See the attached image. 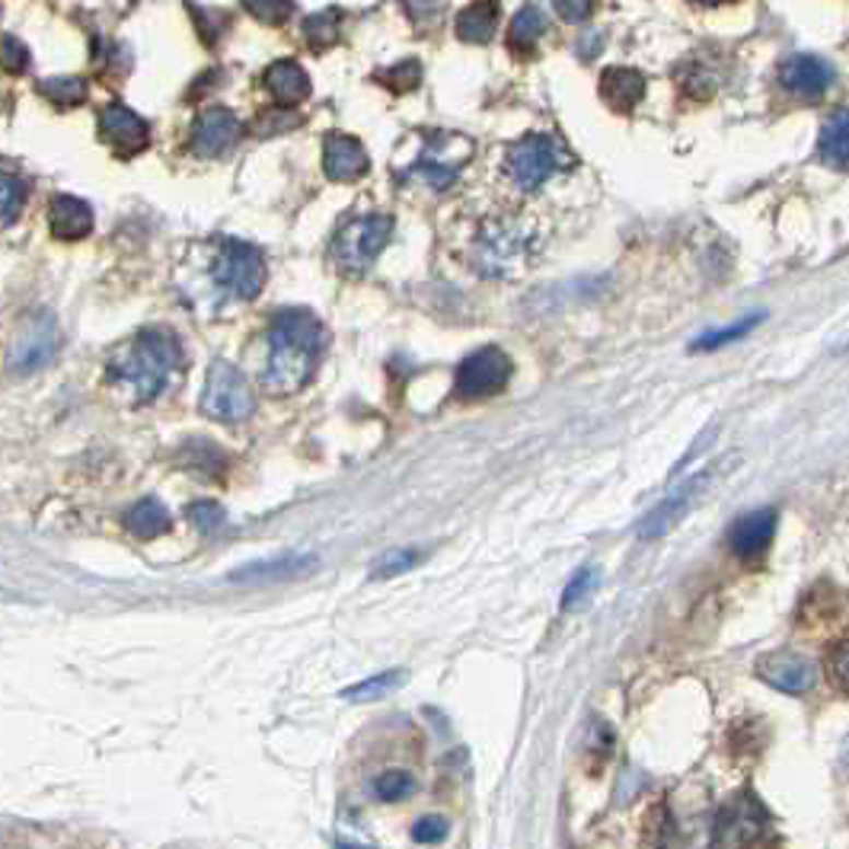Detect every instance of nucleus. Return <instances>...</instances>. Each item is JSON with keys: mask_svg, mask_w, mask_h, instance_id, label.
<instances>
[{"mask_svg": "<svg viewBox=\"0 0 849 849\" xmlns=\"http://www.w3.org/2000/svg\"><path fill=\"white\" fill-rule=\"evenodd\" d=\"M760 677L782 694H809L817 684V664L795 652H776L760 661Z\"/></svg>", "mask_w": 849, "mask_h": 849, "instance_id": "obj_16", "label": "nucleus"}, {"mask_svg": "<svg viewBox=\"0 0 849 849\" xmlns=\"http://www.w3.org/2000/svg\"><path fill=\"white\" fill-rule=\"evenodd\" d=\"M20 371H33L51 358V316H42L39 326L26 329V342L13 354Z\"/></svg>", "mask_w": 849, "mask_h": 849, "instance_id": "obj_26", "label": "nucleus"}, {"mask_svg": "<svg viewBox=\"0 0 849 849\" xmlns=\"http://www.w3.org/2000/svg\"><path fill=\"white\" fill-rule=\"evenodd\" d=\"M412 789H416V779L406 770H386L374 782V792L381 799H386V802H399V799L412 795Z\"/></svg>", "mask_w": 849, "mask_h": 849, "instance_id": "obj_35", "label": "nucleus"}, {"mask_svg": "<svg viewBox=\"0 0 849 849\" xmlns=\"http://www.w3.org/2000/svg\"><path fill=\"white\" fill-rule=\"evenodd\" d=\"M844 757H847V764H849V741H847V751H844Z\"/></svg>", "mask_w": 849, "mask_h": 849, "instance_id": "obj_42", "label": "nucleus"}, {"mask_svg": "<svg viewBox=\"0 0 849 849\" xmlns=\"http://www.w3.org/2000/svg\"><path fill=\"white\" fill-rule=\"evenodd\" d=\"M764 830H767V811L751 795H737L732 805L719 811V837L734 847L754 844Z\"/></svg>", "mask_w": 849, "mask_h": 849, "instance_id": "obj_18", "label": "nucleus"}, {"mask_svg": "<svg viewBox=\"0 0 849 849\" xmlns=\"http://www.w3.org/2000/svg\"><path fill=\"white\" fill-rule=\"evenodd\" d=\"M511 381V358L504 354L502 348L486 346L473 354H466L464 361L457 364L454 374V389L461 399H486L502 393Z\"/></svg>", "mask_w": 849, "mask_h": 849, "instance_id": "obj_9", "label": "nucleus"}, {"mask_svg": "<svg viewBox=\"0 0 849 849\" xmlns=\"http://www.w3.org/2000/svg\"><path fill=\"white\" fill-rule=\"evenodd\" d=\"M179 368H183L179 336L163 326H151L113 351L106 364V381L118 386L128 403L148 406L166 393V386L176 381Z\"/></svg>", "mask_w": 849, "mask_h": 849, "instance_id": "obj_2", "label": "nucleus"}, {"mask_svg": "<svg viewBox=\"0 0 849 849\" xmlns=\"http://www.w3.org/2000/svg\"><path fill=\"white\" fill-rule=\"evenodd\" d=\"M559 16H566L569 23H584V16L591 13V3H556Z\"/></svg>", "mask_w": 849, "mask_h": 849, "instance_id": "obj_41", "label": "nucleus"}, {"mask_svg": "<svg viewBox=\"0 0 849 849\" xmlns=\"http://www.w3.org/2000/svg\"><path fill=\"white\" fill-rule=\"evenodd\" d=\"M499 3H466L464 10L457 13V23H454V33L457 39L469 42V45H482L496 36L499 30Z\"/></svg>", "mask_w": 849, "mask_h": 849, "instance_id": "obj_23", "label": "nucleus"}, {"mask_svg": "<svg viewBox=\"0 0 849 849\" xmlns=\"http://www.w3.org/2000/svg\"><path fill=\"white\" fill-rule=\"evenodd\" d=\"M304 39L316 51L336 45L339 42V10H323V13L304 20Z\"/></svg>", "mask_w": 849, "mask_h": 849, "instance_id": "obj_29", "label": "nucleus"}, {"mask_svg": "<svg viewBox=\"0 0 849 849\" xmlns=\"http://www.w3.org/2000/svg\"><path fill=\"white\" fill-rule=\"evenodd\" d=\"M403 681H406V674H403L399 667H393V671L374 674V677H368V681H361V684L342 690V699H351V702H374V699H384V696H389L393 690H399Z\"/></svg>", "mask_w": 849, "mask_h": 849, "instance_id": "obj_28", "label": "nucleus"}, {"mask_svg": "<svg viewBox=\"0 0 849 849\" xmlns=\"http://www.w3.org/2000/svg\"><path fill=\"white\" fill-rule=\"evenodd\" d=\"M326 351V326L307 307H284L266 333V364L259 381L269 393H298L313 377Z\"/></svg>", "mask_w": 849, "mask_h": 849, "instance_id": "obj_1", "label": "nucleus"}, {"mask_svg": "<svg viewBox=\"0 0 849 849\" xmlns=\"http://www.w3.org/2000/svg\"><path fill=\"white\" fill-rule=\"evenodd\" d=\"M48 228L65 243L83 240L93 231V208L78 195H55L48 205Z\"/></svg>", "mask_w": 849, "mask_h": 849, "instance_id": "obj_19", "label": "nucleus"}, {"mask_svg": "<svg viewBox=\"0 0 849 849\" xmlns=\"http://www.w3.org/2000/svg\"><path fill=\"white\" fill-rule=\"evenodd\" d=\"M319 559L316 556H278V559H263V562H249L233 569L228 581L233 584H281V581L304 579L310 572H316Z\"/></svg>", "mask_w": 849, "mask_h": 849, "instance_id": "obj_17", "label": "nucleus"}, {"mask_svg": "<svg viewBox=\"0 0 849 849\" xmlns=\"http://www.w3.org/2000/svg\"><path fill=\"white\" fill-rule=\"evenodd\" d=\"M266 90L278 106H298L310 96L307 71L294 58H281L266 71Z\"/></svg>", "mask_w": 849, "mask_h": 849, "instance_id": "obj_21", "label": "nucleus"}, {"mask_svg": "<svg viewBox=\"0 0 849 849\" xmlns=\"http://www.w3.org/2000/svg\"><path fill=\"white\" fill-rule=\"evenodd\" d=\"M601 96L614 113H632L646 96V78L632 68H607L601 74Z\"/></svg>", "mask_w": 849, "mask_h": 849, "instance_id": "obj_20", "label": "nucleus"}, {"mask_svg": "<svg viewBox=\"0 0 849 849\" xmlns=\"http://www.w3.org/2000/svg\"><path fill=\"white\" fill-rule=\"evenodd\" d=\"M776 78H779V86H782L789 96H799V100H817V96H824V93L830 90V83H834V68H830L824 58H817V55H805V51H799V55L782 58V65H779Z\"/></svg>", "mask_w": 849, "mask_h": 849, "instance_id": "obj_12", "label": "nucleus"}, {"mask_svg": "<svg viewBox=\"0 0 849 849\" xmlns=\"http://www.w3.org/2000/svg\"><path fill=\"white\" fill-rule=\"evenodd\" d=\"M409 144H416L406 163H396L393 173L396 179H419L431 193H444L457 183L464 166L476 154L473 138L461 131H444V128H419L409 135Z\"/></svg>", "mask_w": 849, "mask_h": 849, "instance_id": "obj_4", "label": "nucleus"}, {"mask_svg": "<svg viewBox=\"0 0 849 849\" xmlns=\"http://www.w3.org/2000/svg\"><path fill=\"white\" fill-rule=\"evenodd\" d=\"M377 83H384L389 93L403 96V93H412L419 83H422V65L419 61H399L386 71H377Z\"/></svg>", "mask_w": 849, "mask_h": 849, "instance_id": "obj_30", "label": "nucleus"}, {"mask_svg": "<svg viewBox=\"0 0 849 849\" xmlns=\"http://www.w3.org/2000/svg\"><path fill=\"white\" fill-rule=\"evenodd\" d=\"M543 246V231L527 211H496L476 236V263L492 278H514L531 269Z\"/></svg>", "mask_w": 849, "mask_h": 849, "instance_id": "obj_3", "label": "nucleus"}, {"mask_svg": "<svg viewBox=\"0 0 849 849\" xmlns=\"http://www.w3.org/2000/svg\"><path fill=\"white\" fill-rule=\"evenodd\" d=\"M323 170L336 183H354V179H361L371 170V156H368L364 144L358 138L333 131L323 141Z\"/></svg>", "mask_w": 849, "mask_h": 849, "instance_id": "obj_14", "label": "nucleus"}, {"mask_svg": "<svg viewBox=\"0 0 849 849\" xmlns=\"http://www.w3.org/2000/svg\"><path fill=\"white\" fill-rule=\"evenodd\" d=\"M243 135L240 118L224 106H211L195 118L193 135H189V151L195 156H224L236 148Z\"/></svg>", "mask_w": 849, "mask_h": 849, "instance_id": "obj_11", "label": "nucleus"}, {"mask_svg": "<svg viewBox=\"0 0 849 849\" xmlns=\"http://www.w3.org/2000/svg\"><path fill=\"white\" fill-rule=\"evenodd\" d=\"M39 93L45 100H51L55 106H80L90 93V83L86 78H78V74H58V78L39 80Z\"/></svg>", "mask_w": 849, "mask_h": 849, "instance_id": "obj_27", "label": "nucleus"}, {"mask_svg": "<svg viewBox=\"0 0 849 849\" xmlns=\"http://www.w3.org/2000/svg\"><path fill=\"white\" fill-rule=\"evenodd\" d=\"M186 514L195 524V531H201V534H214L228 524V511L214 502H193L186 508Z\"/></svg>", "mask_w": 849, "mask_h": 849, "instance_id": "obj_36", "label": "nucleus"}, {"mask_svg": "<svg viewBox=\"0 0 849 849\" xmlns=\"http://www.w3.org/2000/svg\"><path fill=\"white\" fill-rule=\"evenodd\" d=\"M0 193H3V224L10 228V224H16V218H20V211H23V205H26V183L23 179H16L13 173H3V179H0Z\"/></svg>", "mask_w": 849, "mask_h": 849, "instance_id": "obj_32", "label": "nucleus"}, {"mask_svg": "<svg viewBox=\"0 0 849 849\" xmlns=\"http://www.w3.org/2000/svg\"><path fill=\"white\" fill-rule=\"evenodd\" d=\"M0 61H3V71L7 74H23L30 68V48L16 36H3V48H0Z\"/></svg>", "mask_w": 849, "mask_h": 849, "instance_id": "obj_38", "label": "nucleus"}, {"mask_svg": "<svg viewBox=\"0 0 849 849\" xmlns=\"http://www.w3.org/2000/svg\"><path fill=\"white\" fill-rule=\"evenodd\" d=\"M764 319V313H751V316H744V319H737L732 326H725V329H709V333H702L699 339L694 342V351H709V348H722L734 342V339H741V336H747L757 323Z\"/></svg>", "mask_w": 849, "mask_h": 849, "instance_id": "obj_31", "label": "nucleus"}, {"mask_svg": "<svg viewBox=\"0 0 849 849\" xmlns=\"http://www.w3.org/2000/svg\"><path fill=\"white\" fill-rule=\"evenodd\" d=\"M246 10L253 13V16H259L263 23H284L291 13H294V3H275V0H253V3H246Z\"/></svg>", "mask_w": 849, "mask_h": 849, "instance_id": "obj_39", "label": "nucleus"}, {"mask_svg": "<svg viewBox=\"0 0 849 849\" xmlns=\"http://www.w3.org/2000/svg\"><path fill=\"white\" fill-rule=\"evenodd\" d=\"M817 160L830 170H849V109L824 118L817 135Z\"/></svg>", "mask_w": 849, "mask_h": 849, "instance_id": "obj_22", "label": "nucleus"}, {"mask_svg": "<svg viewBox=\"0 0 849 849\" xmlns=\"http://www.w3.org/2000/svg\"><path fill=\"white\" fill-rule=\"evenodd\" d=\"M834 674H837V684L849 694V639L837 649V655H834Z\"/></svg>", "mask_w": 849, "mask_h": 849, "instance_id": "obj_40", "label": "nucleus"}, {"mask_svg": "<svg viewBox=\"0 0 849 849\" xmlns=\"http://www.w3.org/2000/svg\"><path fill=\"white\" fill-rule=\"evenodd\" d=\"M451 834V824L444 817H419L412 824V840L422 844V847H434V844H444Z\"/></svg>", "mask_w": 849, "mask_h": 849, "instance_id": "obj_37", "label": "nucleus"}, {"mask_svg": "<svg viewBox=\"0 0 849 849\" xmlns=\"http://www.w3.org/2000/svg\"><path fill=\"white\" fill-rule=\"evenodd\" d=\"M543 33H546V16H543V10L540 7H534V3H524V7L511 16V23H508V45H511L514 51H534L537 42L543 39Z\"/></svg>", "mask_w": 849, "mask_h": 849, "instance_id": "obj_25", "label": "nucleus"}, {"mask_svg": "<svg viewBox=\"0 0 849 849\" xmlns=\"http://www.w3.org/2000/svg\"><path fill=\"white\" fill-rule=\"evenodd\" d=\"M776 534V508L747 511L729 527V546L737 559H760Z\"/></svg>", "mask_w": 849, "mask_h": 849, "instance_id": "obj_15", "label": "nucleus"}, {"mask_svg": "<svg viewBox=\"0 0 849 849\" xmlns=\"http://www.w3.org/2000/svg\"><path fill=\"white\" fill-rule=\"evenodd\" d=\"M266 259L249 243L228 240L214 259L211 278L231 301H253L266 288Z\"/></svg>", "mask_w": 849, "mask_h": 849, "instance_id": "obj_7", "label": "nucleus"}, {"mask_svg": "<svg viewBox=\"0 0 849 849\" xmlns=\"http://www.w3.org/2000/svg\"><path fill=\"white\" fill-rule=\"evenodd\" d=\"M597 579H601L597 566H584V569H579V572L569 579V584H566L559 607H562V610H572L575 604H581V601H584V597H588V594L597 588Z\"/></svg>", "mask_w": 849, "mask_h": 849, "instance_id": "obj_33", "label": "nucleus"}, {"mask_svg": "<svg viewBox=\"0 0 849 849\" xmlns=\"http://www.w3.org/2000/svg\"><path fill=\"white\" fill-rule=\"evenodd\" d=\"M121 524H125V531H128L131 537L151 540V537H163V534L173 527V517H170V511L163 508V502L141 499V502H135L121 514Z\"/></svg>", "mask_w": 849, "mask_h": 849, "instance_id": "obj_24", "label": "nucleus"}, {"mask_svg": "<svg viewBox=\"0 0 849 849\" xmlns=\"http://www.w3.org/2000/svg\"><path fill=\"white\" fill-rule=\"evenodd\" d=\"M709 476H712V469L696 473L694 479H687L674 496H667L658 508H652V511L642 517V524H639V537H642V540H655V537H664L667 531H674V527L687 517V511L694 508L696 499L702 496V489L709 486Z\"/></svg>", "mask_w": 849, "mask_h": 849, "instance_id": "obj_13", "label": "nucleus"}, {"mask_svg": "<svg viewBox=\"0 0 849 849\" xmlns=\"http://www.w3.org/2000/svg\"><path fill=\"white\" fill-rule=\"evenodd\" d=\"M562 166H572V156L559 148L556 138L534 131L527 138H521L511 151H508V176L521 193H537L543 183L559 173Z\"/></svg>", "mask_w": 849, "mask_h": 849, "instance_id": "obj_6", "label": "nucleus"}, {"mask_svg": "<svg viewBox=\"0 0 849 849\" xmlns=\"http://www.w3.org/2000/svg\"><path fill=\"white\" fill-rule=\"evenodd\" d=\"M346 849H368V847H346Z\"/></svg>", "mask_w": 849, "mask_h": 849, "instance_id": "obj_43", "label": "nucleus"}, {"mask_svg": "<svg viewBox=\"0 0 849 849\" xmlns=\"http://www.w3.org/2000/svg\"><path fill=\"white\" fill-rule=\"evenodd\" d=\"M100 138L121 156H135L148 151L151 144V125L128 109L125 103H106L100 109Z\"/></svg>", "mask_w": 849, "mask_h": 849, "instance_id": "obj_10", "label": "nucleus"}, {"mask_svg": "<svg viewBox=\"0 0 849 849\" xmlns=\"http://www.w3.org/2000/svg\"><path fill=\"white\" fill-rule=\"evenodd\" d=\"M201 412L214 422H243L256 399H253V386L249 381L228 364V361H214L208 368V381H205V389H201V399H198Z\"/></svg>", "mask_w": 849, "mask_h": 849, "instance_id": "obj_8", "label": "nucleus"}, {"mask_svg": "<svg viewBox=\"0 0 849 849\" xmlns=\"http://www.w3.org/2000/svg\"><path fill=\"white\" fill-rule=\"evenodd\" d=\"M393 233V218L371 211V214H358L346 221L336 236H333V259L346 275H361L374 266V259L381 256Z\"/></svg>", "mask_w": 849, "mask_h": 849, "instance_id": "obj_5", "label": "nucleus"}, {"mask_svg": "<svg viewBox=\"0 0 849 849\" xmlns=\"http://www.w3.org/2000/svg\"><path fill=\"white\" fill-rule=\"evenodd\" d=\"M419 556H422L419 549H389V553H384V556L377 559L371 579H393V575H399V572L419 566Z\"/></svg>", "mask_w": 849, "mask_h": 849, "instance_id": "obj_34", "label": "nucleus"}]
</instances>
